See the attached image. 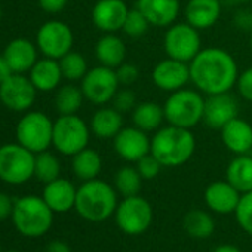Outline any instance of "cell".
<instances>
[{
    "label": "cell",
    "instance_id": "cell-30",
    "mask_svg": "<svg viewBox=\"0 0 252 252\" xmlns=\"http://www.w3.org/2000/svg\"><path fill=\"white\" fill-rule=\"evenodd\" d=\"M183 225L187 234L196 239H206L215 230L214 218L208 212L200 209H193L187 212L183 220Z\"/></svg>",
    "mask_w": 252,
    "mask_h": 252
},
{
    "label": "cell",
    "instance_id": "cell-21",
    "mask_svg": "<svg viewBox=\"0 0 252 252\" xmlns=\"http://www.w3.org/2000/svg\"><path fill=\"white\" fill-rule=\"evenodd\" d=\"M221 141L231 153L248 155L252 150V126L246 120L236 117L220 129Z\"/></svg>",
    "mask_w": 252,
    "mask_h": 252
},
{
    "label": "cell",
    "instance_id": "cell-40",
    "mask_svg": "<svg viewBox=\"0 0 252 252\" xmlns=\"http://www.w3.org/2000/svg\"><path fill=\"white\" fill-rule=\"evenodd\" d=\"M236 88L242 99L252 102V67H248L239 73Z\"/></svg>",
    "mask_w": 252,
    "mask_h": 252
},
{
    "label": "cell",
    "instance_id": "cell-24",
    "mask_svg": "<svg viewBox=\"0 0 252 252\" xmlns=\"http://www.w3.org/2000/svg\"><path fill=\"white\" fill-rule=\"evenodd\" d=\"M63 79V71L60 67V61L54 58H42L37 60L36 64L30 70V80L36 86L37 91L49 92L58 88Z\"/></svg>",
    "mask_w": 252,
    "mask_h": 252
},
{
    "label": "cell",
    "instance_id": "cell-33",
    "mask_svg": "<svg viewBox=\"0 0 252 252\" xmlns=\"http://www.w3.org/2000/svg\"><path fill=\"white\" fill-rule=\"evenodd\" d=\"M61 174V165L60 160L55 155H52L51 152L45 150L36 155L34 159V177L40 181V183H51L57 178H60Z\"/></svg>",
    "mask_w": 252,
    "mask_h": 252
},
{
    "label": "cell",
    "instance_id": "cell-8",
    "mask_svg": "<svg viewBox=\"0 0 252 252\" xmlns=\"http://www.w3.org/2000/svg\"><path fill=\"white\" fill-rule=\"evenodd\" d=\"M54 122L42 111L26 113L17 125V141L34 155L52 146Z\"/></svg>",
    "mask_w": 252,
    "mask_h": 252
},
{
    "label": "cell",
    "instance_id": "cell-51",
    "mask_svg": "<svg viewBox=\"0 0 252 252\" xmlns=\"http://www.w3.org/2000/svg\"><path fill=\"white\" fill-rule=\"evenodd\" d=\"M249 3H251V9H252V0H251V2H249Z\"/></svg>",
    "mask_w": 252,
    "mask_h": 252
},
{
    "label": "cell",
    "instance_id": "cell-6",
    "mask_svg": "<svg viewBox=\"0 0 252 252\" xmlns=\"http://www.w3.org/2000/svg\"><path fill=\"white\" fill-rule=\"evenodd\" d=\"M91 128L77 114H60L54 122L52 146L64 156H74L88 147Z\"/></svg>",
    "mask_w": 252,
    "mask_h": 252
},
{
    "label": "cell",
    "instance_id": "cell-43",
    "mask_svg": "<svg viewBox=\"0 0 252 252\" xmlns=\"http://www.w3.org/2000/svg\"><path fill=\"white\" fill-rule=\"evenodd\" d=\"M68 0H39V6L48 14H58L67 6Z\"/></svg>",
    "mask_w": 252,
    "mask_h": 252
},
{
    "label": "cell",
    "instance_id": "cell-18",
    "mask_svg": "<svg viewBox=\"0 0 252 252\" xmlns=\"http://www.w3.org/2000/svg\"><path fill=\"white\" fill-rule=\"evenodd\" d=\"M137 9L147 18L152 27H169L177 23L181 11L180 0H138Z\"/></svg>",
    "mask_w": 252,
    "mask_h": 252
},
{
    "label": "cell",
    "instance_id": "cell-28",
    "mask_svg": "<svg viewBox=\"0 0 252 252\" xmlns=\"http://www.w3.org/2000/svg\"><path fill=\"white\" fill-rule=\"evenodd\" d=\"M227 181L242 194L252 191V158L237 155L227 166Z\"/></svg>",
    "mask_w": 252,
    "mask_h": 252
},
{
    "label": "cell",
    "instance_id": "cell-50",
    "mask_svg": "<svg viewBox=\"0 0 252 252\" xmlns=\"http://www.w3.org/2000/svg\"><path fill=\"white\" fill-rule=\"evenodd\" d=\"M8 252H20V251H14V249H12V251H8Z\"/></svg>",
    "mask_w": 252,
    "mask_h": 252
},
{
    "label": "cell",
    "instance_id": "cell-29",
    "mask_svg": "<svg viewBox=\"0 0 252 252\" xmlns=\"http://www.w3.org/2000/svg\"><path fill=\"white\" fill-rule=\"evenodd\" d=\"M71 169H73V174L82 181L95 180L101 174L102 159L96 150L86 147L73 156Z\"/></svg>",
    "mask_w": 252,
    "mask_h": 252
},
{
    "label": "cell",
    "instance_id": "cell-14",
    "mask_svg": "<svg viewBox=\"0 0 252 252\" xmlns=\"http://www.w3.org/2000/svg\"><path fill=\"white\" fill-rule=\"evenodd\" d=\"M152 138L147 132L137 126H123L113 138V149L116 155L126 162H138L150 153Z\"/></svg>",
    "mask_w": 252,
    "mask_h": 252
},
{
    "label": "cell",
    "instance_id": "cell-38",
    "mask_svg": "<svg viewBox=\"0 0 252 252\" xmlns=\"http://www.w3.org/2000/svg\"><path fill=\"white\" fill-rule=\"evenodd\" d=\"M137 163V169H138V172H140V175L143 177V180H153V178H156L158 175H159V172H160V169L163 168L162 166V163L152 155V153H149V155H146L144 158H141L138 162H135Z\"/></svg>",
    "mask_w": 252,
    "mask_h": 252
},
{
    "label": "cell",
    "instance_id": "cell-23",
    "mask_svg": "<svg viewBox=\"0 0 252 252\" xmlns=\"http://www.w3.org/2000/svg\"><path fill=\"white\" fill-rule=\"evenodd\" d=\"M5 60L14 73L23 74L32 70L37 61V46L27 39H15L8 43L3 52Z\"/></svg>",
    "mask_w": 252,
    "mask_h": 252
},
{
    "label": "cell",
    "instance_id": "cell-39",
    "mask_svg": "<svg viewBox=\"0 0 252 252\" xmlns=\"http://www.w3.org/2000/svg\"><path fill=\"white\" fill-rule=\"evenodd\" d=\"M116 74L119 79V83L122 86H131L134 85L140 77V70L135 64L131 63H123L116 68Z\"/></svg>",
    "mask_w": 252,
    "mask_h": 252
},
{
    "label": "cell",
    "instance_id": "cell-15",
    "mask_svg": "<svg viewBox=\"0 0 252 252\" xmlns=\"http://www.w3.org/2000/svg\"><path fill=\"white\" fill-rule=\"evenodd\" d=\"M152 80L156 88L165 92H175L190 82V67L187 63L174 60V58H165L159 61L153 71H152Z\"/></svg>",
    "mask_w": 252,
    "mask_h": 252
},
{
    "label": "cell",
    "instance_id": "cell-26",
    "mask_svg": "<svg viewBox=\"0 0 252 252\" xmlns=\"http://www.w3.org/2000/svg\"><path fill=\"white\" fill-rule=\"evenodd\" d=\"M95 57L101 65L117 68L125 63L126 58V45L114 33H105L95 45Z\"/></svg>",
    "mask_w": 252,
    "mask_h": 252
},
{
    "label": "cell",
    "instance_id": "cell-4",
    "mask_svg": "<svg viewBox=\"0 0 252 252\" xmlns=\"http://www.w3.org/2000/svg\"><path fill=\"white\" fill-rule=\"evenodd\" d=\"M54 211L43 197L30 194L15 200L12 211V222L15 228L26 237H42L54 222Z\"/></svg>",
    "mask_w": 252,
    "mask_h": 252
},
{
    "label": "cell",
    "instance_id": "cell-17",
    "mask_svg": "<svg viewBox=\"0 0 252 252\" xmlns=\"http://www.w3.org/2000/svg\"><path fill=\"white\" fill-rule=\"evenodd\" d=\"M129 8L123 0H98L91 17L94 26L104 33H116L123 29Z\"/></svg>",
    "mask_w": 252,
    "mask_h": 252
},
{
    "label": "cell",
    "instance_id": "cell-12",
    "mask_svg": "<svg viewBox=\"0 0 252 252\" xmlns=\"http://www.w3.org/2000/svg\"><path fill=\"white\" fill-rule=\"evenodd\" d=\"M37 49L48 58L60 60L73 49L74 34L68 24L60 20L46 21L36 36Z\"/></svg>",
    "mask_w": 252,
    "mask_h": 252
},
{
    "label": "cell",
    "instance_id": "cell-34",
    "mask_svg": "<svg viewBox=\"0 0 252 252\" xmlns=\"http://www.w3.org/2000/svg\"><path fill=\"white\" fill-rule=\"evenodd\" d=\"M58 61H60L61 71H63V77L70 80V82L82 80L89 70L86 58L82 54L74 52V51H70L63 58H60Z\"/></svg>",
    "mask_w": 252,
    "mask_h": 252
},
{
    "label": "cell",
    "instance_id": "cell-45",
    "mask_svg": "<svg viewBox=\"0 0 252 252\" xmlns=\"http://www.w3.org/2000/svg\"><path fill=\"white\" fill-rule=\"evenodd\" d=\"M46 252H71V248L63 240H52L46 246Z\"/></svg>",
    "mask_w": 252,
    "mask_h": 252
},
{
    "label": "cell",
    "instance_id": "cell-20",
    "mask_svg": "<svg viewBox=\"0 0 252 252\" xmlns=\"http://www.w3.org/2000/svg\"><path fill=\"white\" fill-rule=\"evenodd\" d=\"M221 17L220 0H189L184 8L186 23L197 30L214 27Z\"/></svg>",
    "mask_w": 252,
    "mask_h": 252
},
{
    "label": "cell",
    "instance_id": "cell-42",
    "mask_svg": "<svg viewBox=\"0 0 252 252\" xmlns=\"http://www.w3.org/2000/svg\"><path fill=\"white\" fill-rule=\"evenodd\" d=\"M14 203L15 202L11 199V196L0 191V221H5L6 218L12 217Z\"/></svg>",
    "mask_w": 252,
    "mask_h": 252
},
{
    "label": "cell",
    "instance_id": "cell-1",
    "mask_svg": "<svg viewBox=\"0 0 252 252\" xmlns=\"http://www.w3.org/2000/svg\"><path fill=\"white\" fill-rule=\"evenodd\" d=\"M189 67L190 82L206 96L230 92L239 77L234 57L222 48H203Z\"/></svg>",
    "mask_w": 252,
    "mask_h": 252
},
{
    "label": "cell",
    "instance_id": "cell-49",
    "mask_svg": "<svg viewBox=\"0 0 252 252\" xmlns=\"http://www.w3.org/2000/svg\"><path fill=\"white\" fill-rule=\"evenodd\" d=\"M0 20H2V9H0Z\"/></svg>",
    "mask_w": 252,
    "mask_h": 252
},
{
    "label": "cell",
    "instance_id": "cell-37",
    "mask_svg": "<svg viewBox=\"0 0 252 252\" xmlns=\"http://www.w3.org/2000/svg\"><path fill=\"white\" fill-rule=\"evenodd\" d=\"M113 107L117 111H120L122 114L132 111L137 107V94L132 89H129L128 86H125L123 89H119L113 98Z\"/></svg>",
    "mask_w": 252,
    "mask_h": 252
},
{
    "label": "cell",
    "instance_id": "cell-11",
    "mask_svg": "<svg viewBox=\"0 0 252 252\" xmlns=\"http://www.w3.org/2000/svg\"><path fill=\"white\" fill-rule=\"evenodd\" d=\"M119 79L116 74V68H110L105 65H98L85 74L80 80V88L85 95V99L95 105H104L113 101L119 88Z\"/></svg>",
    "mask_w": 252,
    "mask_h": 252
},
{
    "label": "cell",
    "instance_id": "cell-52",
    "mask_svg": "<svg viewBox=\"0 0 252 252\" xmlns=\"http://www.w3.org/2000/svg\"><path fill=\"white\" fill-rule=\"evenodd\" d=\"M0 252H2V249H0Z\"/></svg>",
    "mask_w": 252,
    "mask_h": 252
},
{
    "label": "cell",
    "instance_id": "cell-16",
    "mask_svg": "<svg viewBox=\"0 0 252 252\" xmlns=\"http://www.w3.org/2000/svg\"><path fill=\"white\" fill-rule=\"evenodd\" d=\"M236 117H239V104L230 92L208 95L205 98L203 122L211 129H221Z\"/></svg>",
    "mask_w": 252,
    "mask_h": 252
},
{
    "label": "cell",
    "instance_id": "cell-19",
    "mask_svg": "<svg viewBox=\"0 0 252 252\" xmlns=\"http://www.w3.org/2000/svg\"><path fill=\"white\" fill-rule=\"evenodd\" d=\"M242 193L227 180L214 181L205 190V202L208 208L217 214H231L236 211Z\"/></svg>",
    "mask_w": 252,
    "mask_h": 252
},
{
    "label": "cell",
    "instance_id": "cell-9",
    "mask_svg": "<svg viewBox=\"0 0 252 252\" xmlns=\"http://www.w3.org/2000/svg\"><path fill=\"white\" fill-rule=\"evenodd\" d=\"M163 49L169 58L191 63L194 57L203 49L200 30L194 29L189 23H174L168 27L163 37Z\"/></svg>",
    "mask_w": 252,
    "mask_h": 252
},
{
    "label": "cell",
    "instance_id": "cell-25",
    "mask_svg": "<svg viewBox=\"0 0 252 252\" xmlns=\"http://www.w3.org/2000/svg\"><path fill=\"white\" fill-rule=\"evenodd\" d=\"M89 128L98 138H114L123 128V116L114 107H102L92 114Z\"/></svg>",
    "mask_w": 252,
    "mask_h": 252
},
{
    "label": "cell",
    "instance_id": "cell-47",
    "mask_svg": "<svg viewBox=\"0 0 252 252\" xmlns=\"http://www.w3.org/2000/svg\"><path fill=\"white\" fill-rule=\"evenodd\" d=\"M228 2L233 5H243V3H249L251 0H228Z\"/></svg>",
    "mask_w": 252,
    "mask_h": 252
},
{
    "label": "cell",
    "instance_id": "cell-2",
    "mask_svg": "<svg viewBox=\"0 0 252 252\" xmlns=\"http://www.w3.org/2000/svg\"><path fill=\"white\" fill-rule=\"evenodd\" d=\"M196 150V138L191 129L175 125L163 126L152 137L150 153L166 168H177L191 159Z\"/></svg>",
    "mask_w": 252,
    "mask_h": 252
},
{
    "label": "cell",
    "instance_id": "cell-36",
    "mask_svg": "<svg viewBox=\"0 0 252 252\" xmlns=\"http://www.w3.org/2000/svg\"><path fill=\"white\" fill-rule=\"evenodd\" d=\"M239 225L252 236V191L243 193L240 196L239 205L234 211Z\"/></svg>",
    "mask_w": 252,
    "mask_h": 252
},
{
    "label": "cell",
    "instance_id": "cell-35",
    "mask_svg": "<svg viewBox=\"0 0 252 252\" xmlns=\"http://www.w3.org/2000/svg\"><path fill=\"white\" fill-rule=\"evenodd\" d=\"M150 23L147 21V18L137 9H129L128 15H126V20H125V24H123V29L122 32L131 37V39H141L150 29Z\"/></svg>",
    "mask_w": 252,
    "mask_h": 252
},
{
    "label": "cell",
    "instance_id": "cell-5",
    "mask_svg": "<svg viewBox=\"0 0 252 252\" xmlns=\"http://www.w3.org/2000/svg\"><path fill=\"white\" fill-rule=\"evenodd\" d=\"M165 120L169 125L180 128L193 129L203 120L205 113V98L197 89L183 88L180 91L171 92L163 104Z\"/></svg>",
    "mask_w": 252,
    "mask_h": 252
},
{
    "label": "cell",
    "instance_id": "cell-48",
    "mask_svg": "<svg viewBox=\"0 0 252 252\" xmlns=\"http://www.w3.org/2000/svg\"><path fill=\"white\" fill-rule=\"evenodd\" d=\"M249 46H251V49H252V32H251V37H249Z\"/></svg>",
    "mask_w": 252,
    "mask_h": 252
},
{
    "label": "cell",
    "instance_id": "cell-13",
    "mask_svg": "<svg viewBox=\"0 0 252 252\" xmlns=\"http://www.w3.org/2000/svg\"><path fill=\"white\" fill-rule=\"evenodd\" d=\"M37 89L30 77L14 73L0 85V101L12 111H27L36 101Z\"/></svg>",
    "mask_w": 252,
    "mask_h": 252
},
{
    "label": "cell",
    "instance_id": "cell-46",
    "mask_svg": "<svg viewBox=\"0 0 252 252\" xmlns=\"http://www.w3.org/2000/svg\"><path fill=\"white\" fill-rule=\"evenodd\" d=\"M214 252H242L237 246H234V245H228V243H225V245H220V246H217L215 249H214Z\"/></svg>",
    "mask_w": 252,
    "mask_h": 252
},
{
    "label": "cell",
    "instance_id": "cell-3",
    "mask_svg": "<svg viewBox=\"0 0 252 252\" xmlns=\"http://www.w3.org/2000/svg\"><path fill=\"white\" fill-rule=\"evenodd\" d=\"M117 191L102 180H89L77 189L74 209L86 221L101 222L111 217L117 208Z\"/></svg>",
    "mask_w": 252,
    "mask_h": 252
},
{
    "label": "cell",
    "instance_id": "cell-41",
    "mask_svg": "<svg viewBox=\"0 0 252 252\" xmlns=\"http://www.w3.org/2000/svg\"><path fill=\"white\" fill-rule=\"evenodd\" d=\"M233 24L242 32H252V9H240L233 17Z\"/></svg>",
    "mask_w": 252,
    "mask_h": 252
},
{
    "label": "cell",
    "instance_id": "cell-7",
    "mask_svg": "<svg viewBox=\"0 0 252 252\" xmlns=\"http://www.w3.org/2000/svg\"><path fill=\"white\" fill-rule=\"evenodd\" d=\"M36 155L29 149L17 144L0 147V180L3 183L20 186L34 177Z\"/></svg>",
    "mask_w": 252,
    "mask_h": 252
},
{
    "label": "cell",
    "instance_id": "cell-22",
    "mask_svg": "<svg viewBox=\"0 0 252 252\" xmlns=\"http://www.w3.org/2000/svg\"><path fill=\"white\" fill-rule=\"evenodd\" d=\"M77 189L74 184L65 178H57L43 189V200L55 214H64L74 208Z\"/></svg>",
    "mask_w": 252,
    "mask_h": 252
},
{
    "label": "cell",
    "instance_id": "cell-32",
    "mask_svg": "<svg viewBox=\"0 0 252 252\" xmlns=\"http://www.w3.org/2000/svg\"><path fill=\"white\" fill-rule=\"evenodd\" d=\"M143 186V177L134 166H123L114 175V189L123 197L137 196Z\"/></svg>",
    "mask_w": 252,
    "mask_h": 252
},
{
    "label": "cell",
    "instance_id": "cell-10",
    "mask_svg": "<svg viewBox=\"0 0 252 252\" xmlns=\"http://www.w3.org/2000/svg\"><path fill=\"white\" fill-rule=\"evenodd\" d=\"M114 217L117 227L123 233L138 236L150 227L153 220V209L144 197L137 194L123 197V200L116 208Z\"/></svg>",
    "mask_w": 252,
    "mask_h": 252
},
{
    "label": "cell",
    "instance_id": "cell-44",
    "mask_svg": "<svg viewBox=\"0 0 252 252\" xmlns=\"http://www.w3.org/2000/svg\"><path fill=\"white\" fill-rule=\"evenodd\" d=\"M12 74H14V71L9 67L8 61L5 60L3 55H0V85H2L6 79H9Z\"/></svg>",
    "mask_w": 252,
    "mask_h": 252
},
{
    "label": "cell",
    "instance_id": "cell-27",
    "mask_svg": "<svg viewBox=\"0 0 252 252\" xmlns=\"http://www.w3.org/2000/svg\"><path fill=\"white\" fill-rule=\"evenodd\" d=\"M132 120H134V126H137L141 131L147 134L156 132L158 129L162 128V123L165 120L163 105L153 101L140 102L132 110Z\"/></svg>",
    "mask_w": 252,
    "mask_h": 252
},
{
    "label": "cell",
    "instance_id": "cell-31",
    "mask_svg": "<svg viewBox=\"0 0 252 252\" xmlns=\"http://www.w3.org/2000/svg\"><path fill=\"white\" fill-rule=\"evenodd\" d=\"M85 95L80 86L76 85H64L58 88L55 94V107L60 114H76L82 104Z\"/></svg>",
    "mask_w": 252,
    "mask_h": 252
}]
</instances>
